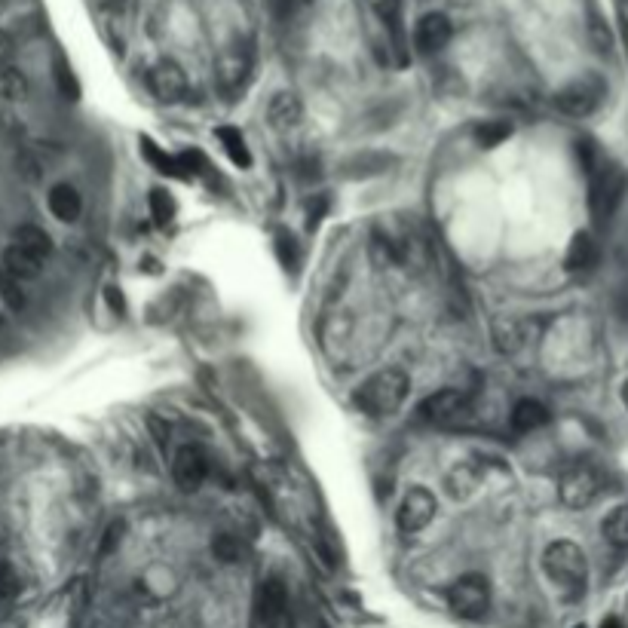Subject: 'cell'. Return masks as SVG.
Wrapping results in <instances>:
<instances>
[{
  "label": "cell",
  "instance_id": "obj_7",
  "mask_svg": "<svg viewBox=\"0 0 628 628\" xmlns=\"http://www.w3.org/2000/svg\"><path fill=\"white\" fill-rule=\"evenodd\" d=\"M436 509H439L436 494H432L429 488H423V485H417L405 494V500L396 512V524H399L402 534H420V530L429 527V521L436 518Z\"/></svg>",
  "mask_w": 628,
  "mask_h": 628
},
{
  "label": "cell",
  "instance_id": "obj_9",
  "mask_svg": "<svg viewBox=\"0 0 628 628\" xmlns=\"http://www.w3.org/2000/svg\"><path fill=\"white\" fill-rule=\"evenodd\" d=\"M258 616L261 628H292V607L279 579H267L258 592Z\"/></svg>",
  "mask_w": 628,
  "mask_h": 628
},
{
  "label": "cell",
  "instance_id": "obj_17",
  "mask_svg": "<svg viewBox=\"0 0 628 628\" xmlns=\"http://www.w3.org/2000/svg\"><path fill=\"white\" fill-rule=\"evenodd\" d=\"M246 77H249V56H246V53L230 50V53H224V56L218 59V83H221L227 92H233V89L243 86Z\"/></svg>",
  "mask_w": 628,
  "mask_h": 628
},
{
  "label": "cell",
  "instance_id": "obj_10",
  "mask_svg": "<svg viewBox=\"0 0 628 628\" xmlns=\"http://www.w3.org/2000/svg\"><path fill=\"white\" fill-rule=\"evenodd\" d=\"M172 475H175V485L181 491H200V485L209 475V457L197 448V445H187L175 454V463H172Z\"/></svg>",
  "mask_w": 628,
  "mask_h": 628
},
{
  "label": "cell",
  "instance_id": "obj_6",
  "mask_svg": "<svg viewBox=\"0 0 628 628\" xmlns=\"http://www.w3.org/2000/svg\"><path fill=\"white\" fill-rule=\"evenodd\" d=\"M598 494H601V475L592 466L579 463L561 475L558 497L567 509H586L598 500Z\"/></svg>",
  "mask_w": 628,
  "mask_h": 628
},
{
  "label": "cell",
  "instance_id": "obj_28",
  "mask_svg": "<svg viewBox=\"0 0 628 628\" xmlns=\"http://www.w3.org/2000/svg\"><path fill=\"white\" fill-rule=\"evenodd\" d=\"M212 552H215V558H221L227 564H236L239 558H243V546H239V540L230 537V534H218L215 543H212Z\"/></svg>",
  "mask_w": 628,
  "mask_h": 628
},
{
  "label": "cell",
  "instance_id": "obj_29",
  "mask_svg": "<svg viewBox=\"0 0 628 628\" xmlns=\"http://www.w3.org/2000/svg\"><path fill=\"white\" fill-rule=\"evenodd\" d=\"M151 212H154V221H157L160 227L172 221L175 203H172V197H169L166 190H151Z\"/></svg>",
  "mask_w": 628,
  "mask_h": 628
},
{
  "label": "cell",
  "instance_id": "obj_39",
  "mask_svg": "<svg viewBox=\"0 0 628 628\" xmlns=\"http://www.w3.org/2000/svg\"><path fill=\"white\" fill-rule=\"evenodd\" d=\"M601 628H625V625H622L619 619H613V616H610V619H604V622H601Z\"/></svg>",
  "mask_w": 628,
  "mask_h": 628
},
{
  "label": "cell",
  "instance_id": "obj_22",
  "mask_svg": "<svg viewBox=\"0 0 628 628\" xmlns=\"http://www.w3.org/2000/svg\"><path fill=\"white\" fill-rule=\"evenodd\" d=\"M28 92H31V83H28L25 71H19L16 65H0V99L25 102Z\"/></svg>",
  "mask_w": 628,
  "mask_h": 628
},
{
  "label": "cell",
  "instance_id": "obj_1",
  "mask_svg": "<svg viewBox=\"0 0 628 628\" xmlns=\"http://www.w3.org/2000/svg\"><path fill=\"white\" fill-rule=\"evenodd\" d=\"M411 390V377L402 368H383L377 374H371L359 390H356V408L374 420L393 417Z\"/></svg>",
  "mask_w": 628,
  "mask_h": 628
},
{
  "label": "cell",
  "instance_id": "obj_8",
  "mask_svg": "<svg viewBox=\"0 0 628 628\" xmlns=\"http://www.w3.org/2000/svg\"><path fill=\"white\" fill-rule=\"evenodd\" d=\"M420 414L429 420V423H439V426H454L460 420H466L472 414V405H469V396L463 390H442L436 396H429L423 405H420Z\"/></svg>",
  "mask_w": 628,
  "mask_h": 628
},
{
  "label": "cell",
  "instance_id": "obj_25",
  "mask_svg": "<svg viewBox=\"0 0 628 628\" xmlns=\"http://www.w3.org/2000/svg\"><path fill=\"white\" fill-rule=\"evenodd\" d=\"M141 154H144V160H148L157 172H163V175H175V178H184V175H181V166H178V157H169L166 151H160L151 138H141Z\"/></svg>",
  "mask_w": 628,
  "mask_h": 628
},
{
  "label": "cell",
  "instance_id": "obj_42",
  "mask_svg": "<svg viewBox=\"0 0 628 628\" xmlns=\"http://www.w3.org/2000/svg\"><path fill=\"white\" fill-rule=\"evenodd\" d=\"M295 4H298V0H295Z\"/></svg>",
  "mask_w": 628,
  "mask_h": 628
},
{
  "label": "cell",
  "instance_id": "obj_31",
  "mask_svg": "<svg viewBox=\"0 0 628 628\" xmlns=\"http://www.w3.org/2000/svg\"><path fill=\"white\" fill-rule=\"evenodd\" d=\"M371 10L386 22V25H396L399 19V0H368Z\"/></svg>",
  "mask_w": 628,
  "mask_h": 628
},
{
  "label": "cell",
  "instance_id": "obj_13",
  "mask_svg": "<svg viewBox=\"0 0 628 628\" xmlns=\"http://www.w3.org/2000/svg\"><path fill=\"white\" fill-rule=\"evenodd\" d=\"M304 117V108H301V99L295 92H276L270 105H267V120L276 132H288L295 129Z\"/></svg>",
  "mask_w": 628,
  "mask_h": 628
},
{
  "label": "cell",
  "instance_id": "obj_18",
  "mask_svg": "<svg viewBox=\"0 0 628 628\" xmlns=\"http://www.w3.org/2000/svg\"><path fill=\"white\" fill-rule=\"evenodd\" d=\"M13 246H19V249H25L28 255H34V258H50V252H53V239H50V233H46L43 227H34V224H22V227H16V233H13Z\"/></svg>",
  "mask_w": 628,
  "mask_h": 628
},
{
  "label": "cell",
  "instance_id": "obj_14",
  "mask_svg": "<svg viewBox=\"0 0 628 628\" xmlns=\"http://www.w3.org/2000/svg\"><path fill=\"white\" fill-rule=\"evenodd\" d=\"M491 341L497 347V353L503 356H515L524 347V328L515 316H494L491 322Z\"/></svg>",
  "mask_w": 628,
  "mask_h": 628
},
{
  "label": "cell",
  "instance_id": "obj_34",
  "mask_svg": "<svg viewBox=\"0 0 628 628\" xmlns=\"http://www.w3.org/2000/svg\"><path fill=\"white\" fill-rule=\"evenodd\" d=\"M19 172H22L28 181H37V178H40V163H37L31 154H25V157H19Z\"/></svg>",
  "mask_w": 628,
  "mask_h": 628
},
{
  "label": "cell",
  "instance_id": "obj_27",
  "mask_svg": "<svg viewBox=\"0 0 628 628\" xmlns=\"http://www.w3.org/2000/svg\"><path fill=\"white\" fill-rule=\"evenodd\" d=\"M0 298H4L7 307H13V310H22V307H25V292H22V285H19V279H13L7 270H0Z\"/></svg>",
  "mask_w": 628,
  "mask_h": 628
},
{
  "label": "cell",
  "instance_id": "obj_12",
  "mask_svg": "<svg viewBox=\"0 0 628 628\" xmlns=\"http://www.w3.org/2000/svg\"><path fill=\"white\" fill-rule=\"evenodd\" d=\"M451 34H454V28H451V19L445 13H426L414 28V43H417V50L423 56H432V53L445 50Z\"/></svg>",
  "mask_w": 628,
  "mask_h": 628
},
{
  "label": "cell",
  "instance_id": "obj_21",
  "mask_svg": "<svg viewBox=\"0 0 628 628\" xmlns=\"http://www.w3.org/2000/svg\"><path fill=\"white\" fill-rule=\"evenodd\" d=\"M215 138L221 141V148L227 151V157H230L239 169H249V166H252V154H249V148H246L243 132L233 129V126H218V129H215Z\"/></svg>",
  "mask_w": 628,
  "mask_h": 628
},
{
  "label": "cell",
  "instance_id": "obj_3",
  "mask_svg": "<svg viewBox=\"0 0 628 628\" xmlns=\"http://www.w3.org/2000/svg\"><path fill=\"white\" fill-rule=\"evenodd\" d=\"M625 187H628V178L619 166L613 163H604V166H595L592 169V187H589V209L592 215L604 224L616 215L622 197H625Z\"/></svg>",
  "mask_w": 628,
  "mask_h": 628
},
{
  "label": "cell",
  "instance_id": "obj_20",
  "mask_svg": "<svg viewBox=\"0 0 628 628\" xmlns=\"http://www.w3.org/2000/svg\"><path fill=\"white\" fill-rule=\"evenodd\" d=\"M40 267H43V261L40 258H34V255H28L25 249H19V246H10L7 252H4V261H0V270H7L13 279H37L40 276Z\"/></svg>",
  "mask_w": 628,
  "mask_h": 628
},
{
  "label": "cell",
  "instance_id": "obj_35",
  "mask_svg": "<svg viewBox=\"0 0 628 628\" xmlns=\"http://www.w3.org/2000/svg\"><path fill=\"white\" fill-rule=\"evenodd\" d=\"M325 209H328V200H325V197H316V203H313V206H310V212H307V215H310V221H307V224H310V227H316V224L322 221Z\"/></svg>",
  "mask_w": 628,
  "mask_h": 628
},
{
  "label": "cell",
  "instance_id": "obj_11",
  "mask_svg": "<svg viewBox=\"0 0 628 628\" xmlns=\"http://www.w3.org/2000/svg\"><path fill=\"white\" fill-rule=\"evenodd\" d=\"M148 86H151V92L157 95V99L166 102V105H175V102H181L187 95V77H184L181 65H175L172 59H163V62H157L151 68Z\"/></svg>",
  "mask_w": 628,
  "mask_h": 628
},
{
  "label": "cell",
  "instance_id": "obj_30",
  "mask_svg": "<svg viewBox=\"0 0 628 628\" xmlns=\"http://www.w3.org/2000/svg\"><path fill=\"white\" fill-rule=\"evenodd\" d=\"M19 595V576L10 564H0V604H10Z\"/></svg>",
  "mask_w": 628,
  "mask_h": 628
},
{
  "label": "cell",
  "instance_id": "obj_26",
  "mask_svg": "<svg viewBox=\"0 0 628 628\" xmlns=\"http://www.w3.org/2000/svg\"><path fill=\"white\" fill-rule=\"evenodd\" d=\"M509 135H512V123H506V120H488L475 129V138L481 148H497V144H503Z\"/></svg>",
  "mask_w": 628,
  "mask_h": 628
},
{
  "label": "cell",
  "instance_id": "obj_32",
  "mask_svg": "<svg viewBox=\"0 0 628 628\" xmlns=\"http://www.w3.org/2000/svg\"><path fill=\"white\" fill-rule=\"evenodd\" d=\"M13 53H16V40L0 28V65H10Z\"/></svg>",
  "mask_w": 628,
  "mask_h": 628
},
{
  "label": "cell",
  "instance_id": "obj_5",
  "mask_svg": "<svg viewBox=\"0 0 628 628\" xmlns=\"http://www.w3.org/2000/svg\"><path fill=\"white\" fill-rule=\"evenodd\" d=\"M604 102V80L601 77H583L573 80L564 89L555 92V108L567 117H589Z\"/></svg>",
  "mask_w": 628,
  "mask_h": 628
},
{
  "label": "cell",
  "instance_id": "obj_4",
  "mask_svg": "<svg viewBox=\"0 0 628 628\" xmlns=\"http://www.w3.org/2000/svg\"><path fill=\"white\" fill-rule=\"evenodd\" d=\"M448 604L457 616L463 619H481L491 607V586L488 576L481 573H466L448 589Z\"/></svg>",
  "mask_w": 628,
  "mask_h": 628
},
{
  "label": "cell",
  "instance_id": "obj_2",
  "mask_svg": "<svg viewBox=\"0 0 628 628\" xmlns=\"http://www.w3.org/2000/svg\"><path fill=\"white\" fill-rule=\"evenodd\" d=\"M543 570L552 583L570 595H579L586 589V579H589V561H586V552L579 549L576 543L570 540H558V543H549L546 552H543Z\"/></svg>",
  "mask_w": 628,
  "mask_h": 628
},
{
  "label": "cell",
  "instance_id": "obj_23",
  "mask_svg": "<svg viewBox=\"0 0 628 628\" xmlns=\"http://www.w3.org/2000/svg\"><path fill=\"white\" fill-rule=\"evenodd\" d=\"M604 540L616 549H628V506H616L613 512H607L604 524Z\"/></svg>",
  "mask_w": 628,
  "mask_h": 628
},
{
  "label": "cell",
  "instance_id": "obj_38",
  "mask_svg": "<svg viewBox=\"0 0 628 628\" xmlns=\"http://www.w3.org/2000/svg\"><path fill=\"white\" fill-rule=\"evenodd\" d=\"M619 310H622V316L628 319V285L619 292Z\"/></svg>",
  "mask_w": 628,
  "mask_h": 628
},
{
  "label": "cell",
  "instance_id": "obj_37",
  "mask_svg": "<svg viewBox=\"0 0 628 628\" xmlns=\"http://www.w3.org/2000/svg\"><path fill=\"white\" fill-rule=\"evenodd\" d=\"M108 304H111L114 310H120V313H123V295H120V288H114V285L108 288Z\"/></svg>",
  "mask_w": 628,
  "mask_h": 628
},
{
  "label": "cell",
  "instance_id": "obj_41",
  "mask_svg": "<svg viewBox=\"0 0 628 628\" xmlns=\"http://www.w3.org/2000/svg\"><path fill=\"white\" fill-rule=\"evenodd\" d=\"M0 13H4V0H0Z\"/></svg>",
  "mask_w": 628,
  "mask_h": 628
},
{
  "label": "cell",
  "instance_id": "obj_40",
  "mask_svg": "<svg viewBox=\"0 0 628 628\" xmlns=\"http://www.w3.org/2000/svg\"><path fill=\"white\" fill-rule=\"evenodd\" d=\"M622 402H625V408H628V380L622 383Z\"/></svg>",
  "mask_w": 628,
  "mask_h": 628
},
{
  "label": "cell",
  "instance_id": "obj_36",
  "mask_svg": "<svg viewBox=\"0 0 628 628\" xmlns=\"http://www.w3.org/2000/svg\"><path fill=\"white\" fill-rule=\"evenodd\" d=\"M270 7H273L276 16H288V13H292V7H295V0H270Z\"/></svg>",
  "mask_w": 628,
  "mask_h": 628
},
{
  "label": "cell",
  "instance_id": "obj_19",
  "mask_svg": "<svg viewBox=\"0 0 628 628\" xmlns=\"http://www.w3.org/2000/svg\"><path fill=\"white\" fill-rule=\"evenodd\" d=\"M546 423H549V411L537 399H521L512 408V429L515 432H534V429H540Z\"/></svg>",
  "mask_w": 628,
  "mask_h": 628
},
{
  "label": "cell",
  "instance_id": "obj_15",
  "mask_svg": "<svg viewBox=\"0 0 628 628\" xmlns=\"http://www.w3.org/2000/svg\"><path fill=\"white\" fill-rule=\"evenodd\" d=\"M46 206H50V212L65 224H74L83 212V200H80L74 184H56L50 190V197H46Z\"/></svg>",
  "mask_w": 628,
  "mask_h": 628
},
{
  "label": "cell",
  "instance_id": "obj_16",
  "mask_svg": "<svg viewBox=\"0 0 628 628\" xmlns=\"http://www.w3.org/2000/svg\"><path fill=\"white\" fill-rule=\"evenodd\" d=\"M598 261V246H595V239L589 230H579L573 239H570V246H567V255H564V267L567 270H592Z\"/></svg>",
  "mask_w": 628,
  "mask_h": 628
},
{
  "label": "cell",
  "instance_id": "obj_24",
  "mask_svg": "<svg viewBox=\"0 0 628 628\" xmlns=\"http://www.w3.org/2000/svg\"><path fill=\"white\" fill-rule=\"evenodd\" d=\"M478 488V472L469 463H460L451 475H448V494L454 500H466L469 494H475Z\"/></svg>",
  "mask_w": 628,
  "mask_h": 628
},
{
  "label": "cell",
  "instance_id": "obj_33",
  "mask_svg": "<svg viewBox=\"0 0 628 628\" xmlns=\"http://www.w3.org/2000/svg\"><path fill=\"white\" fill-rule=\"evenodd\" d=\"M592 43L598 46L601 53H607V50H610V31H607L601 22H592Z\"/></svg>",
  "mask_w": 628,
  "mask_h": 628
}]
</instances>
